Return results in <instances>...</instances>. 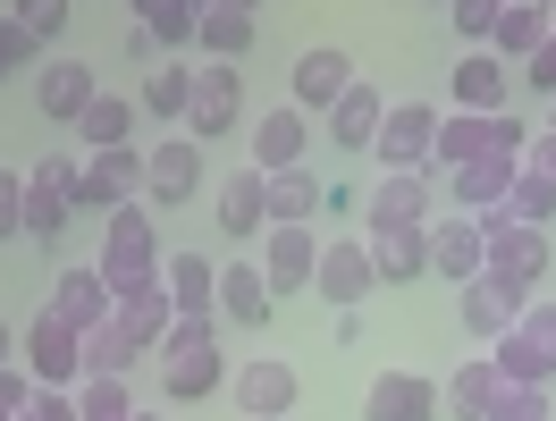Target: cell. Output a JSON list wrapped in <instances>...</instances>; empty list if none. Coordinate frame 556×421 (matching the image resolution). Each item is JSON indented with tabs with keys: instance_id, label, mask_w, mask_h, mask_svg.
I'll return each mask as SVG.
<instances>
[{
	"instance_id": "6da1fadb",
	"label": "cell",
	"mask_w": 556,
	"mask_h": 421,
	"mask_svg": "<svg viewBox=\"0 0 556 421\" xmlns=\"http://www.w3.org/2000/svg\"><path fill=\"white\" fill-rule=\"evenodd\" d=\"M219 387V320H177L161 337V396L169 405H203Z\"/></svg>"
},
{
	"instance_id": "7a4b0ae2",
	"label": "cell",
	"mask_w": 556,
	"mask_h": 421,
	"mask_svg": "<svg viewBox=\"0 0 556 421\" xmlns=\"http://www.w3.org/2000/svg\"><path fill=\"white\" fill-rule=\"evenodd\" d=\"M489 362H497V380H506V387H548L556 380V304H548V295L522 304V320L489 346Z\"/></svg>"
},
{
	"instance_id": "3957f363",
	"label": "cell",
	"mask_w": 556,
	"mask_h": 421,
	"mask_svg": "<svg viewBox=\"0 0 556 421\" xmlns=\"http://www.w3.org/2000/svg\"><path fill=\"white\" fill-rule=\"evenodd\" d=\"M161 261H169V253H161V228L143 219V203L110 210V228H102V261H93V270L110 279V295H118V286H136V279H161Z\"/></svg>"
},
{
	"instance_id": "277c9868",
	"label": "cell",
	"mask_w": 556,
	"mask_h": 421,
	"mask_svg": "<svg viewBox=\"0 0 556 421\" xmlns=\"http://www.w3.org/2000/svg\"><path fill=\"white\" fill-rule=\"evenodd\" d=\"M430 143H439V110L430 102H388L371 161H380V177H430Z\"/></svg>"
},
{
	"instance_id": "5b68a950",
	"label": "cell",
	"mask_w": 556,
	"mask_h": 421,
	"mask_svg": "<svg viewBox=\"0 0 556 421\" xmlns=\"http://www.w3.org/2000/svg\"><path fill=\"white\" fill-rule=\"evenodd\" d=\"M481 237H489V279H506L515 295H540V279H548V228H515L506 210H489Z\"/></svg>"
},
{
	"instance_id": "8992f818",
	"label": "cell",
	"mask_w": 556,
	"mask_h": 421,
	"mask_svg": "<svg viewBox=\"0 0 556 421\" xmlns=\"http://www.w3.org/2000/svg\"><path fill=\"white\" fill-rule=\"evenodd\" d=\"M26 371H35V387H76L85 380V329L42 304L35 329H26Z\"/></svg>"
},
{
	"instance_id": "52a82bcc",
	"label": "cell",
	"mask_w": 556,
	"mask_h": 421,
	"mask_svg": "<svg viewBox=\"0 0 556 421\" xmlns=\"http://www.w3.org/2000/svg\"><path fill=\"white\" fill-rule=\"evenodd\" d=\"M143 194H152L161 210L194 203V194H203V143H194V136L152 143V152H143Z\"/></svg>"
},
{
	"instance_id": "ba28073f",
	"label": "cell",
	"mask_w": 556,
	"mask_h": 421,
	"mask_svg": "<svg viewBox=\"0 0 556 421\" xmlns=\"http://www.w3.org/2000/svg\"><path fill=\"white\" fill-rule=\"evenodd\" d=\"M228 396L244 405V421H287L295 413V396H304V380H295V362H244L237 380H228Z\"/></svg>"
},
{
	"instance_id": "9c48e42d",
	"label": "cell",
	"mask_w": 556,
	"mask_h": 421,
	"mask_svg": "<svg viewBox=\"0 0 556 421\" xmlns=\"http://www.w3.org/2000/svg\"><path fill=\"white\" fill-rule=\"evenodd\" d=\"M110 320H118L143 354H161V337L177 329V304H169V286H161V279H136V286L110 295Z\"/></svg>"
},
{
	"instance_id": "30bf717a",
	"label": "cell",
	"mask_w": 556,
	"mask_h": 421,
	"mask_svg": "<svg viewBox=\"0 0 556 421\" xmlns=\"http://www.w3.org/2000/svg\"><path fill=\"white\" fill-rule=\"evenodd\" d=\"M143 203V152L118 143V152H85V210H127Z\"/></svg>"
},
{
	"instance_id": "8fae6325",
	"label": "cell",
	"mask_w": 556,
	"mask_h": 421,
	"mask_svg": "<svg viewBox=\"0 0 556 421\" xmlns=\"http://www.w3.org/2000/svg\"><path fill=\"white\" fill-rule=\"evenodd\" d=\"M304 143H313V118H304L295 102L262 110V118H253V169H262V177H278V169H304Z\"/></svg>"
},
{
	"instance_id": "7c38bea8",
	"label": "cell",
	"mask_w": 556,
	"mask_h": 421,
	"mask_svg": "<svg viewBox=\"0 0 556 421\" xmlns=\"http://www.w3.org/2000/svg\"><path fill=\"white\" fill-rule=\"evenodd\" d=\"M363 219H371V237L430 228V177H380V186L363 194Z\"/></svg>"
},
{
	"instance_id": "4fadbf2b",
	"label": "cell",
	"mask_w": 556,
	"mask_h": 421,
	"mask_svg": "<svg viewBox=\"0 0 556 421\" xmlns=\"http://www.w3.org/2000/svg\"><path fill=\"white\" fill-rule=\"evenodd\" d=\"M93 93H102V85H93L85 60H42V68H35V110L51 118V127H76Z\"/></svg>"
},
{
	"instance_id": "5bb4252c",
	"label": "cell",
	"mask_w": 556,
	"mask_h": 421,
	"mask_svg": "<svg viewBox=\"0 0 556 421\" xmlns=\"http://www.w3.org/2000/svg\"><path fill=\"white\" fill-rule=\"evenodd\" d=\"M237 118H244V85H237V68H203V76H194V102H186V136L211 143V136H228Z\"/></svg>"
},
{
	"instance_id": "9a60e30c",
	"label": "cell",
	"mask_w": 556,
	"mask_h": 421,
	"mask_svg": "<svg viewBox=\"0 0 556 421\" xmlns=\"http://www.w3.org/2000/svg\"><path fill=\"white\" fill-rule=\"evenodd\" d=\"M371 253H363V237H338V245H320L313 261V295H329L338 312H354V295H371Z\"/></svg>"
},
{
	"instance_id": "2e32d148",
	"label": "cell",
	"mask_w": 556,
	"mask_h": 421,
	"mask_svg": "<svg viewBox=\"0 0 556 421\" xmlns=\"http://www.w3.org/2000/svg\"><path fill=\"white\" fill-rule=\"evenodd\" d=\"M430 270H439V279H455V286L481 279V270H489L481 219H464V210H455V219H439V228H430Z\"/></svg>"
},
{
	"instance_id": "e0dca14e",
	"label": "cell",
	"mask_w": 556,
	"mask_h": 421,
	"mask_svg": "<svg viewBox=\"0 0 556 421\" xmlns=\"http://www.w3.org/2000/svg\"><path fill=\"white\" fill-rule=\"evenodd\" d=\"M522 304H531V295H515V286L506 279H472L464 286V295H455V312H464V329H472V337H481V346H497V337H506V329H515L522 320Z\"/></svg>"
},
{
	"instance_id": "ac0fdd59",
	"label": "cell",
	"mask_w": 556,
	"mask_h": 421,
	"mask_svg": "<svg viewBox=\"0 0 556 421\" xmlns=\"http://www.w3.org/2000/svg\"><path fill=\"white\" fill-rule=\"evenodd\" d=\"M556 35V9L548 0H497V35H489V60L506 68V60H531L540 42Z\"/></svg>"
},
{
	"instance_id": "d6986e66",
	"label": "cell",
	"mask_w": 556,
	"mask_h": 421,
	"mask_svg": "<svg viewBox=\"0 0 556 421\" xmlns=\"http://www.w3.org/2000/svg\"><path fill=\"white\" fill-rule=\"evenodd\" d=\"M161 286H169L177 320H219V270H211V253H169Z\"/></svg>"
},
{
	"instance_id": "ffe728a7",
	"label": "cell",
	"mask_w": 556,
	"mask_h": 421,
	"mask_svg": "<svg viewBox=\"0 0 556 421\" xmlns=\"http://www.w3.org/2000/svg\"><path fill=\"white\" fill-rule=\"evenodd\" d=\"M363 421H439V387L421 371H380L363 396Z\"/></svg>"
},
{
	"instance_id": "44dd1931",
	"label": "cell",
	"mask_w": 556,
	"mask_h": 421,
	"mask_svg": "<svg viewBox=\"0 0 556 421\" xmlns=\"http://www.w3.org/2000/svg\"><path fill=\"white\" fill-rule=\"evenodd\" d=\"M346 85H354L346 51H304V60H295V110H304V118H329V110L346 102Z\"/></svg>"
},
{
	"instance_id": "7402d4cb",
	"label": "cell",
	"mask_w": 556,
	"mask_h": 421,
	"mask_svg": "<svg viewBox=\"0 0 556 421\" xmlns=\"http://www.w3.org/2000/svg\"><path fill=\"white\" fill-rule=\"evenodd\" d=\"M380 118H388L380 85H363V76H354L346 102L329 110V143H338V152H371V143H380Z\"/></svg>"
},
{
	"instance_id": "603a6c76",
	"label": "cell",
	"mask_w": 556,
	"mask_h": 421,
	"mask_svg": "<svg viewBox=\"0 0 556 421\" xmlns=\"http://www.w3.org/2000/svg\"><path fill=\"white\" fill-rule=\"evenodd\" d=\"M313 261H320V237H313V228H270V253H262V279H270V295L313 286Z\"/></svg>"
},
{
	"instance_id": "cb8c5ba5",
	"label": "cell",
	"mask_w": 556,
	"mask_h": 421,
	"mask_svg": "<svg viewBox=\"0 0 556 421\" xmlns=\"http://www.w3.org/2000/svg\"><path fill=\"white\" fill-rule=\"evenodd\" d=\"M51 312L76 320V329H102V320H110V279L93 270V261L60 270V279H51Z\"/></svg>"
},
{
	"instance_id": "d4e9b609",
	"label": "cell",
	"mask_w": 556,
	"mask_h": 421,
	"mask_svg": "<svg viewBox=\"0 0 556 421\" xmlns=\"http://www.w3.org/2000/svg\"><path fill=\"white\" fill-rule=\"evenodd\" d=\"M219 228H228V237H270L262 169H228V177H219Z\"/></svg>"
},
{
	"instance_id": "484cf974",
	"label": "cell",
	"mask_w": 556,
	"mask_h": 421,
	"mask_svg": "<svg viewBox=\"0 0 556 421\" xmlns=\"http://www.w3.org/2000/svg\"><path fill=\"white\" fill-rule=\"evenodd\" d=\"M253 35H262V17H253L244 0H211V9H203V35H194V42H203L219 68H237L244 51H253Z\"/></svg>"
},
{
	"instance_id": "4316f807",
	"label": "cell",
	"mask_w": 556,
	"mask_h": 421,
	"mask_svg": "<svg viewBox=\"0 0 556 421\" xmlns=\"http://www.w3.org/2000/svg\"><path fill=\"white\" fill-rule=\"evenodd\" d=\"M219 320L270 329V279H262V261H228V270H219Z\"/></svg>"
},
{
	"instance_id": "83f0119b",
	"label": "cell",
	"mask_w": 556,
	"mask_h": 421,
	"mask_svg": "<svg viewBox=\"0 0 556 421\" xmlns=\"http://www.w3.org/2000/svg\"><path fill=\"white\" fill-rule=\"evenodd\" d=\"M363 253H371V279L380 286H405L430 270V228H405V237H371L363 228Z\"/></svg>"
},
{
	"instance_id": "f1b7e54d",
	"label": "cell",
	"mask_w": 556,
	"mask_h": 421,
	"mask_svg": "<svg viewBox=\"0 0 556 421\" xmlns=\"http://www.w3.org/2000/svg\"><path fill=\"white\" fill-rule=\"evenodd\" d=\"M136 35L152 51H186V42L203 35V9L194 0H136Z\"/></svg>"
},
{
	"instance_id": "f546056e",
	"label": "cell",
	"mask_w": 556,
	"mask_h": 421,
	"mask_svg": "<svg viewBox=\"0 0 556 421\" xmlns=\"http://www.w3.org/2000/svg\"><path fill=\"white\" fill-rule=\"evenodd\" d=\"M447 186H455V203H464V219H489V210H506V194H515V161H472Z\"/></svg>"
},
{
	"instance_id": "4dcf8cb0",
	"label": "cell",
	"mask_w": 556,
	"mask_h": 421,
	"mask_svg": "<svg viewBox=\"0 0 556 421\" xmlns=\"http://www.w3.org/2000/svg\"><path fill=\"white\" fill-rule=\"evenodd\" d=\"M68 219H76V203L51 186V169L35 161V169H26V237H35V245H60V237H68Z\"/></svg>"
},
{
	"instance_id": "1f68e13d",
	"label": "cell",
	"mask_w": 556,
	"mask_h": 421,
	"mask_svg": "<svg viewBox=\"0 0 556 421\" xmlns=\"http://www.w3.org/2000/svg\"><path fill=\"white\" fill-rule=\"evenodd\" d=\"M447 93H455V110H464V118H497V110H506V68H497L489 51H472V60L455 68Z\"/></svg>"
},
{
	"instance_id": "d6a6232c",
	"label": "cell",
	"mask_w": 556,
	"mask_h": 421,
	"mask_svg": "<svg viewBox=\"0 0 556 421\" xmlns=\"http://www.w3.org/2000/svg\"><path fill=\"white\" fill-rule=\"evenodd\" d=\"M262 194H270V228H313L320 177L313 169H278V177H262Z\"/></svg>"
},
{
	"instance_id": "836d02e7",
	"label": "cell",
	"mask_w": 556,
	"mask_h": 421,
	"mask_svg": "<svg viewBox=\"0 0 556 421\" xmlns=\"http://www.w3.org/2000/svg\"><path fill=\"white\" fill-rule=\"evenodd\" d=\"M497 362H464L447 387H439V413H455V421H489V405H497Z\"/></svg>"
},
{
	"instance_id": "e575fe53",
	"label": "cell",
	"mask_w": 556,
	"mask_h": 421,
	"mask_svg": "<svg viewBox=\"0 0 556 421\" xmlns=\"http://www.w3.org/2000/svg\"><path fill=\"white\" fill-rule=\"evenodd\" d=\"M76 136H85V152H118V143L136 136V102L93 93V102H85V118H76Z\"/></svg>"
},
{
	"instance_id": "d590c367",
	"label": "cell",
	"mask_w": 556,
	"mask_h": 421,
	"mask_svg": "<svg viewBox=\"0 0 556 421\" xmlns=\"http://www.w3.org/2000/svg\"><path fill=\"white\" fill-rule=\"evenodd\" d=\"M136 413V387L110 380V371H85L76 380V421H127Z\"/></svg>"
},
{
	"instance_id": "8d00e7d4",
	"label": "cell",
	"mask_w": 556,
	"mask_h": 421,
	"mask_svg": "<svg viewBox=\"0 0 556 421\" xmlns=\"http://www.w3.org/2000/svg\"><path fill=\"white\" fill-rule=\"evenodd\" d=\"M143 362V346L118 329V320H102V329H85V371H110V380H127Z\"/></svg>"
},
{
	"instance_id": "74e56055",
	"label": "cell",
	"mask_w": 556,
	"mask_h": 421,
	"mask_svg": "<svg viewBox=\"0 0 556 421\" xmlns=\"http://www.w3.org/2000/svg\"><path fill=\"white\" fill-rule=\"evenodd\" d=\"M506 219H515V228H556V186L548 177H531L515 161V194H506Z\"/></svg>"
},
{
	"instance_id": "f35d334b",
	"label": "cell",
	"mask_w": 556,
	"mask_h": 421,
	"mask_svg": "<svg viewBox=\"0 0 556 421\" xmlns=\"http://www.w3.org/2000/svg\"><path fill=\"white\" fill-rule=\"evenodd\" d=\"M186 102H194V68H152L143 76V110H152V118H186Z\"/></svg>"
},
{
	"instance_id": "ab89813d",
	"label": "cell",
	"mask_w": 556,
	"mask_h": 421,
	"mask_svg": "<svg viewBox=\"0 0 556 421\" xmlns=\"http://www.w3.org/2000/svg\"><path fill=\"white\" fill-rule=\"evenodd\" d=\"M489 421H548V387H497Z\"/></svg>"
},
{
	"instance_id": "60d3db41",
	"label": "cell",
	"mask_w": 556,
	"mask_h": 421,
	"mask_svg": "<svg viewBox=\"0 0 556 421\" xmlns=\"http://www.w3.org/2000/svg\"><path fill=\"white\" fill-rule=\"evenodd\" d=\"M447 26H455L464 42H489V35H497V0H455Z\"/></svg>"
},
{
	"instance_id": "b9f144b4",
	"label": "cell",
	"mask_w": 556,
	"mask_h": 421,
	"mask_svg": "<svg viewBox=\"0 0 556 421\" xmlns=\"http://www.w3.org/2000/svg\"><path fill=\"white\" fill-rule=\"evenodd\" d=\"M17 26H26L35 42H60V26H68V0H26V9H17Z\"/></svg>"
},
{
	"instance_id": "7bdbcfd3",
	"label": "cell",
	"mask_w": 556,
	"mask_h": 421,
	"mask_svg": "<svg viewBox=\"0 0 556 421\" xmlns=\"http://www.w3.org/2000/svg\"><path fill=\"white\" fill-rule=\"evenodd\" d=\"M35 51H42V42L26 35V26H17V9H0V68H26Z\"/></svg>"
},
{
	"instance_id": "ee69618b",
	"label": "cell",
	"mask_w": 556,
	"mask_h": 421,
	"mask_svg": "<svg viewBox=\"0 0 556 421\" xmlns=\"http://www.w3.org/2000/svg\"><path fill=\"white\" fill-rule=\"evenodd\" d=\"M26 405H35V371H26V362H9V371H0V421H17Z\"/></svg>"
},
{
	"instance_id": "f6af8a7d",
	"label": "cell",
	"mask_w": 556,
	"mask_h": 421,
	"mask_svg": "<svg viewBox=\"0 0 556 421\" xmlns=\"http://www.w3.org/2000/svg\"><path fill=\"white\" fill-rule=\"evenodd\" d=\"M26 237V169H0V237Z\"/></svg>"
},
{
	"instance_id": "bcb514c9",
	"label": "cell",
	"mask_w": 556,
	"mask_h": 421,
	"mask_svg": "<svg viewBox=\"0 0 556 421\" xmlns=\"http://www.w3.org/2000/svg\"><path fill=\"white\" fill-rule=\"evenodd\" d=\"M17 421H76V387H35V405Z\"/></svg>"
},
{
	"instance_id": "7dc6e473",
	"label": "cell",
	"mask_w": 556,
	"mask_h": 421,
	"mask_svg": "<svg viewBox=\"0 0 556 421\" xmlns=\"http://www.w3.org/2000/svg\"><path fill=\"white\" fill-rule=\"evenodd\" d=\"M522 76H531V93H556V35L540 42L531 60H522Z\"/></svg>"
},
{
	"instance_id": "c3c4849f",
	"label": "cell",
	"mask_w": 556,
	"mask_h": 421,
	"mask_svg": "<svg viewBox=\"0 0 556 421\" xmlns=\"http://www.w3.org/2000/svg\"><path fill=\"white\" fill-rule=\"evenodd\" d=\"M522 169H531V177H548V186H556V136H531V143H522Z\"/></svg>"
},
{
	"instance_id": "681fc988",
	"label": "cell",
	"mask_w": 556,
	"mask_h": 421,
	"mask_svg": "<svg viewBox=\"0 0 556 421\" xmlns=\"http://www.w3.org/2000/svg\"><path fill=\"white\" fill-rule=\"evenodd\" d=\"M0 371H9V320H0Z\"/></svg>"
},
{
	"instance_id": "f907efd6",
	"label": "cell",
	"mask_w": 556,
	"mask_h": 421,
	"mask_svg": "<svg viewBox=\"0 0 556 421\" xmlns=\"http://www.w3.org/2000/svg\"><path fill=\"white\" fill-rule=\"evenodd\" d=\"M540 136H556V102H548V127H540Z\"/></svg>"
},
{
	"instance_id": "816d5d0a",
	"label": "cell",
	"mask_w": 556,
	"mask_h": 421,
	"mask_svg": "<svg viewBox=\"0 0 556 421\" xmlns=\"http://www.w3.org/2000/svg\"><path fill=\"white\" fill-rule=\"evenodd\" d=\"M127 421H161V413H127Z\"/></svg>"
},
{
	"instance_id": "f5cc1de1",
	"label": "cell",
	"mask_w": 556,
	"mask_h": 421,
	"mask_svg": "<svg viewBox=\"0 0 556 421\" xmlns=\"http://www.w3.org/2000/svg\"><path fill=\"white\" fill-rule=\"evenodd\" d=\"M0 76H9V68H0Z\"/></svg>"
}]
</instances>
